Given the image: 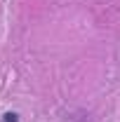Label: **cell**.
Instances as JSON below:
<instances>
[{
  "label": "cell",
  "mask_w": 120,
  "mask_h": 122,
  "mask_svg": "<svg viewBox=\"0 0 120 122\" xmlns=\"http://www.w3.org/2000/svg\"><path fill=\"white\" fill-rule=\"evenodd\" d=\"M0 122H19V115H16L14 110H10V113H5V115L0 117Z\"/></svg>",
  "instance_id": "6da1fadb"
}]
</instances>
